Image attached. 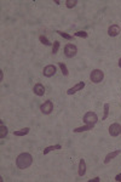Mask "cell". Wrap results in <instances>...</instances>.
<instances>
[{
    "label": "cell",
    "instance_id": "ba28073f",
    "mask_svg": "<svg viewBox=\"0 0 121 182\" xmlns=\"http://www.w3.org/2000/svg\"><path fill=\"white\" fill-rule=\"evenodd\" d=\"M121 33V28L119 24H112L108 28V35L109 37H117Z\"/></svg>",
    "mask_w": 121,
    "mask_h": 182
},
{
    "label": "cell",
    "instance_id": "9c48e42d",
    "mask_svg": "<svg viewBox=\"0 0 121 182\" xmlns=\"http://www.w3.org/2000/svg\"><path fill=\"white\" fill-rule=\"evenodd\" d=\"M84 87H85V83H84V82H80V83H78L76 85H74L73 87L68 89V90H67V95H74V94L78 92V91L83 90Z\"/></svg>",
    "mask_w": 121,
    "mask_h": 182
},
{
    "label": "cell",
    "instance_id": "277c9868",
    "mask_svg": "<svg viewBox=\"0 0 121 182\" xmlns=\"http://www.w3.org/2000/svg\"><path fill=\"white\" fill-rule=\"evenodd\" d=\"M40 110H41V113L43 114H50L53 110V102L52 101H50V100H47V101H45V102L40 106Z\"/></svg>",
    "mask_w": 121,
    "mask_h": 182
},
{
    "label": "cell",
    "instance_id": "9a60e30c",
    "mask_svg": "<svg viewBox=\"0 0 121 182\" xmlns=\"http://www.w3.org/2000/svg\"><path fill=\"white\" fill-rule=\"evenodd\" d=\"M62 148V146L60 145H53V146H48V147H46L45 149H44V155L45 154H47V153H50V152H52V150H56V149H60Z\"/></svg>",
    "mask_w": 121,
    "mask_h": 182
},
{
    "label": "cell",
    "instance_id": "7c38bea8",
    "mask_svg": "<svg viewBox=\"0 0 121 182\" xmlns=\"http://www.w3.org/2000/svg\"><path fill=\"white\" fill-rule=\"evenodd\" d=\"M78 174H79L80 177L85 176V174H86V163H85V159H80V161H79Z\"/></svg>",
    "mask_w": 121,
    "mask_h": 182
},
{
    "label": "cell",
    "instance_id": "ffe728a7",
    "mask_svg": "<svg viewBox=\"0 0 121 182\" xmlns=\"http://www.w3.org/2000/svg\"><path fill=\"white\" fill-rule=\"evenodd\" d=\"M76 4H78V0H67V1H65V5H67L68 9H73V7H75Z\"/></svg>",
    "mask_w": 121,
    "mask_h": 182
},
{
    "label": "cell",
    "instance_id": "30bf717a",
    "mask_svg": "<svg viewBox=\"0 0 121 182\" xmlns=\"http://www.w3.org/2000/svg\"><path fill=\"white\" fill-rule=\"evenodd\" d=\"M33 92H34V95H36V96H44L45 95V86L41 84V83H38V84H35L34 85V87H33Z\"/></svg>",
    "mask_w": 121,
    "mask_h": 182
},
{
    "label": "cell",
    "instance_id": "8992f818",
    "mask_svg": "<svg viewBox=\"0 0 121 182\" xmlns=\"http://www.w3.org/2000/svg\"><path fill=\"white\" fill-rule=\"evenodd\" d=\"M121 134V125L119 123H113L109 126V135L112 137H117Z\"/></svg>",
    "mask_w": 121,
    "mask_h": 182
},
{
    "label": "cell",
    "instance_id": "e0dca14e",
    "mask_svg": "<svg viewBox=\"0 0 121 182\" xmlns=\"http://www.w3.org/2000/svg\"><path fill=\"white\" fill-rule=\"evenodd\" d=\"M39 40H40V43H41L43 45H45V46H50V45H51L50 40H48L45 35H40V37H39Z\"/></svg>",
    "mask_w": 121,
    "mask_h": 182
},
{
    "label": "cell",
    "instance_id": "52a82bcc",
    "mask_svg": "<svg viewBox=\"0 0 121 182\" xmlns=\"http://www.w3.org/2000/svg\"><path fill=\"white\" fill-rule=\"evenodd\" d=\"M56 70H57L56 66L48 64V66H46V67L44 68L43 74H44V77H46V78H51V77H53V75L56 74Z\"/></svg>",
    "mask_w": 121,
    "mask_h": 182
},
{
    "label": "cell",
    "instance_id": "7a4b0ae2",
    "mask_svg": "<svg viewBox=\"0 0 121 182\" xmlns=\"http://www.w3.org/2000/svg\"><path fill=\"white\" fill-rule=\"evenodd\" d=\"M90 79H91V82L92 83L98 84L104 79V72L102 69H93L92 72H91V74H90Z\"/></svg>",
    "mask_w": 121,
    "mask_h": 182
},
{
    "label": "cell",
    "instance_id": "3957f363",
    "mask_svg": "<svg viewBox=\"0 0 121 182\" xmlns=\"http://www.w3.org/2000/svg\"><path fill=\"white\" fill-rule=\"evenodd\" d=\"M78 54V47L73 44H67L64 46V55L68 58H73Z\"/></svg>",
    "mask_w": 121,
    "mask_h": 182
},
{
    "label": "cell",
    "instance_id": "8fae6325",
    "mask_svg": "<svg viewBox=\"0 0 121 182\" xmlns=\"http://www.w3.org/2000/svg\"><path fill=\"white\" fill-rule=\"evenodd\" d=\"M121 153V149H116V150H113V152H110L109 154H107L105 159H104V164H109L110 161H112V159L116 158L119 154Z\"/></svg>",
    "mask_w": 121,
    "mask_h": 182
},
{
    "label": "cell",
    "instance_id": "6da1fadb",
    "mask_svg": "<svg viewBox=\"0 0 121 182\" xmlns=\"http://www.w3.org/2000/svg\"><path fill=\"white\" fill-rule=\"evenodd\" d=\"M32 164H33V157L29 153H21L16 158V165L21 170L28 169Z\"/></svg>",
    "mask_w": 121,
    "mask_h": 182
},
{
    "label": "cell",
    "instance_id": "603a6c76",
    "mask_svg": "<svg viewBox=\"0 0 121 182\" xmlns=\"http://www.w3.org/2000/svg\"><path fill=\"white\" fill-rule=\"evenodd\" d=\"M74 35L78 37V38H84V39H86V38L88 37V34H87L86 32H83V30H79V32H76Z\"/></svg>",
    "mask_w": 121,
    "mask_h": 182
},
{
    "label": "cell",
    "instance_id": "484cf974",
    "mask_svg": "<svg viewBox=\"0 0 121 182\" xmlns=\"http://www.w3.org/2000/svg\"><path fill=\"white\" fill-rule=\"evenodd\" d=\"M3 79H4V73H3V70H0V80L3 82Z\"/></svg>",
    "mask_w": 121,
    "mask_h": 182
},
{
    "label": "cell",
    "instance_id": "2e32d148",
    "mask_svg": "<svg viewBox=\"0 0 121 182\" xmlns=\"http://www.w3.org/2000/svg\"><path fill=\"white\" fill-rule=\"evenodd\" d=\"M7 135V128L1 123L0 124V138H5Z\"/></svg>",
    "mask_w": 121,
    "mask_h": 182
},
{
    "label": "cell",
    "instance_id": "ac0fdd59",
    "mask_svg": "<svg viewBox=\"0 0 121 182\" xmlns=\"http://www.w3.org/2000/svg\"><path fill=\"white\" fill-rule=\"evenodd\" d=\"M58 66H59V68H60V70H62V74L64 75V77H67L68 74H69V72H68V68H67V66L63 63V62H59L58 63Z\"/></svg>",
    "mask_w": 121,
    "mask_h": 182
},
{
    "label": "cell",
    "instance_id": "44dd1931",
    "mask_svg": "<svg viewBox=\"0 0 121 182\" xmlns=\"http://www.w3.org/2000/svg\"><path fill=\"white\" fill-rule=\"evenodd\" d=\"M108 115H109V103H105L104 105V114L102 117V120H105L108 118Z\"/></svg>",
    "mask_w": 121,
    "mask_h": 182
},
{
    "label": "cell",
    "instance_id": "d4e9b609",
    "mask_svg": "<svg viewBox=\"0 0 121 182\" xmlns=\"http://www.w3.org/2000/svg\"><path fill=\"white\" fill-rule=\"evenodd\" d=\"M115 180L120 182V181H121V174H119V175H116V176H115Z\"/></svg>",
    "mask_w": 121,
    "mask_h": 182
},
{
    "label": "cell",
    "instance_id": "4316f807",
    "mask_svg": "<svg viewBox=\"0 0 121 182\" xmlns=\"http://www.w3.org/2000/svg\"><path fill=\"white\" fill-rule=\"evenodd\" d=\"M117 64H119V67H120V68H121V58H120V59H119V63H117Z\"/></svg>",
    "mask_w": 121,
    "mask_h": 182
},
{
    "label": "cell",
    "instance_id": "5b68a950",
    "mask_svg": "<svg viewBox=\"0 0 121 182\" xmlns=\"http://www.w3.org/2000/svg\"><path fill=\"white\" fill-rule=\"evenodd\" d=\"M84 123L85 124H96L97 121H98V117L95 112H87L85 115H84Z\"/></svg>",
    "mask_w": 121,
    "mask_h": 182
},
{
    "label": "cell",
    "instance_id": "d6986e66",
    "mask_svg": "<svg viewBox=\"0 0 121 182\" xmlns=\"http://www.w3.org/2000/svg\"><path fill=\"white\" fill-rule=\"evenodd\" d=\"M56 33H58L60 37H62L63 39H65V40H73V35H70V34H68V33H64V32H60V30H57Z\"/></svg>",
    "mask_w": 121,
    "mask_h": 182
},
{
    "label": "cell",
    "instance_id": "7402d4cb",
    "mask_svg": "<svg viewBox=\"0 0 121 182\" xmlns=\"http://www.w3.org/2000/svg\"><path fill=\"white\" fill-rule=\"evenodd\" d=\"M59 42H53V45H52V54H57L58 52V50H59Z\"/></svg>",
    "mask_w": 121,
    "mask_h": 182
},
{
    "label": "cell",
    "instance_id": "4fadbf2b",
    "mask_svg": "<svg viewBox=\"0 0 121 182\" xmlns=\"http://www.w3.org/2000/svg\"><path fill=\"white\" fill-rule=\"evenodd\" d=\"M93 124H86V125H84V126H79V128H75L73 131L74 133H85V131H90V130H92L93 129Z\"/></svg>",
    "mask_w": 121,
    "mask_h": 182
},
{
    "label": "cell",
    "instance_id": "5bb4252c",
    "mask_svg": "<svg viewBox=\"0 0 121 182\" xmlns=\"http://www.w3.org/2000/svg\"><path fill=\"white\" fill-rule=\"evenodd\" d=\"M29 128H24V129H21V130H16L14 131V135L15 136H18V137H21V136H26L28 133H29Z\"/></svg>",
    "mask_w": 121,
    "mask_h": 182
},
{
    "label": "cell",
    "instance_id": "cb8c5ba5",
    "mask_svg": "<svg viewBox=\"0 0 121 182\" xmlns=\"http://www.w3.org/2000/svg\"><path fill=\"white\" fill-rule=\"evenodd\" d=\"M100 181V178L99 177H95V178H91V180H88V182H99Z\"/></svg>",
    "mask_w": 121,
    "mask_h": 182
}]
</instances>
